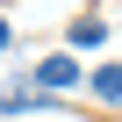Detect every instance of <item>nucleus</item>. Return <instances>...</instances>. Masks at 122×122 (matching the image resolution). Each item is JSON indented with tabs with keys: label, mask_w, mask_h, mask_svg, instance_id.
<instances>
[{
	"label": "nucleus",
	"mask_w": 122,
	"mask_h": 122,
	"mask_svg": "<svg viewBox=\"0 0 122 122\" xmlns=\"http://www.w3.org/2000/svg\"><path fill=\"white\" fill-rule=\"evenodd\" d=\"M65 86H79V57L57 50V57H43V65H36V93H43V101H57Z\"/></svg>",
	"instance_id": "f257e3e1"
},
{
	"label": "nucleus",
	"mask_w": 122,
	"mask_h": 122,
	"mask_svg": "<svg viewBox=\"0 0 122 122\" xmlns=\"http://www.w3.org/2000/svg\"><path fill=\"white\" fill-rule=\"evenodd\" d=\"M93 93H101V101H122V65H101V72H93Z\"/></svg>",
	"instance_id": "f03ea898"
},
{
	"label": "nucleus",
	"mask_w": 122,
	"mask_h": 122,
	"mask_svg": "<svg viewBox=\"0 0 122 122\" xmlns=\"http://www.w3.org/2000/svg\"><path fill=\"white\" fill-rule=\"evenodd\" d=\"M101 36H108V22H93V15H86V22H72V43H79V50H93Z\"/></svg>",
	"instance_id": "7ed1b4c3"
},
{
	"label": "nucleus",
	"mask_w": 122,
	"mask_h": 122,
	"mask_svg": "<svg viewBox=\"0 0 122 122\" xmlns=\"http://www.w3.org/2000/svg\"><path fill=\"white\" fill-rule=\"evenodd\" d=\"M0 50H7V22H0Z\"/></svg>",
	"instance_id": "20e7f679"
}]
</instances>
